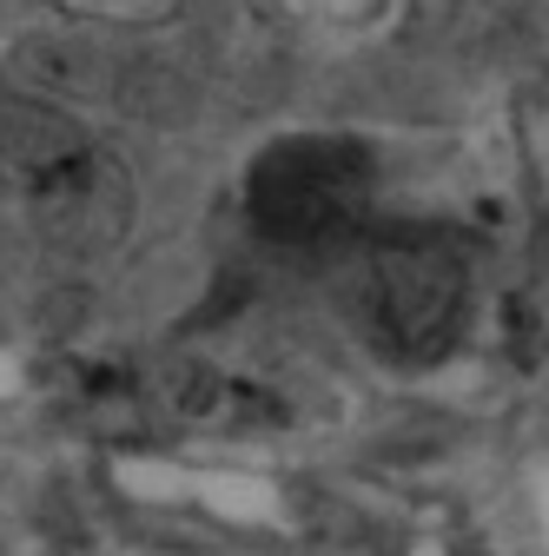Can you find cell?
Masks as SVG:
<instances>
[{"mask_svg": "<svg viewBox=\"0 0 549 556\" xmlns=\"http://www.w3.org/2000/svg\"><path fill=\"white\" fill-rule=\"evenodd\" d=\"M352 325L397 365L444 358L470 318V278L431 239H378L345 271Z\"/></svg>", "mask_w": 549, "mask_h": 556, "instance_id": "obj_1", "label": "cell"}, {"mask_svg": "<svg viewBox=\"0 0 549 556\" xmlns=\"http://www.w3.org/2000/svg\"><path fill=\"white\" fill-rule=\"evenodd\" d=\"M371 199V160L352 139L292 132L265 147L245 173V213L279 245H324L337 239Z\"/></svg>", "mask_w": 549, "mask_h": 556, "instance_id": "obj_2", "label": "cell"}, {"mask_svg": "<svg viewBox=\"0 0 549 556\" xmlns=\"http://www.w3.org/2000/svg\"><path fill=\"white\" fill-rule=\"evenodd\" d=\"M21 199L34 226L66 245H106L132 219V179L87 139H53L40 153H21Z\"/></svg>", "mask_w": 549, "mask_h": 556, "instance_id": "obj_3", "label": "cell"}, {"mask_svg": "<svg viewBox=\"0 0 549 556\" xmlns=\"http://www.w3.org/2000/svg\"><path fill=\"white\" fill-rule=\"evenodd\" d=\"M179 417H186V425H199V431H232V438H245V431H279L285 425V404L271 397V391H258L252 378L199 371V378L179 384Z\"/></svg>", "mask_w": 549, "mask_h": 556, "instance_id": "obj_4", "label": "cell"}, {"mask_svg": "<svg viewBox=\"0 0 549 556\" xmlns=\"http://www.w3.org/2000/svg\"><path fill=\"white\" fill-rule=\"evenodd\" d=\"M271 21L285 27H318V34H352L384 14V0H258Z\"/></svg>", "mask_w": 549, "mask_h": 556, "instance_id": "obj_5", "label": "cell"}, {"mask_svg": "<svg viewBox=\"0 0 549 556\" xmlns=\"http://www.w3.org/2000/svg\"><path fill=\"white\" fill-rule=\"evenodd\" d=\"M53 8L80 14V21H106V27H159L173 21L186 0H53Z\"/></svg>", "mask_w": 549, "mask_h": 556, "instance_id": "obj_6", "label": "cell"}]
</instances>
